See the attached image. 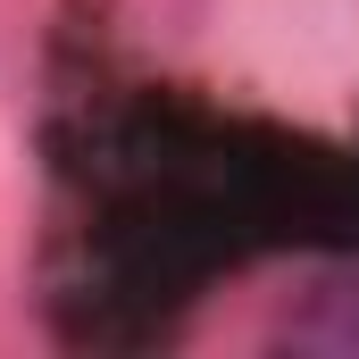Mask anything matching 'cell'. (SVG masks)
Instances as JSON below:
<instances>
[{
	"label": "cell",
	"mask_w": 359,
	"mask_h": 359,
	"mask_svg": "<svg viewBox=\"0 0 359 359\" xmlns=\"http://www.w3.org/2000/svg\"><path fill=\"white\" fill-rule=\"evenodd\" d=\"M284 334H292V343H309V351H359V268L334 276V284H318V292H309V309H301V318H284Z\"/></svg>",
	"instance_id": "1"
}]
</instances>
